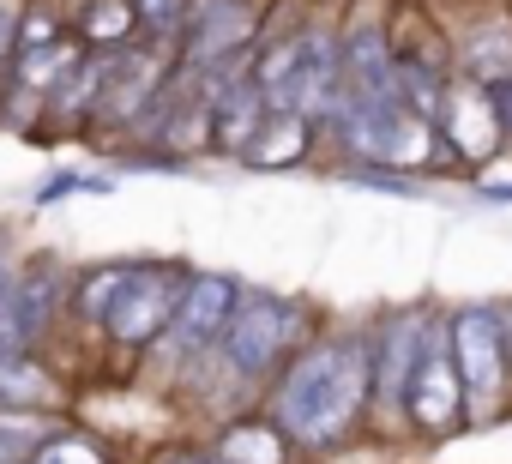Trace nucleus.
Masks as SVG:
<instances>
[{
    "label": "nucleus",
    "instance_id": "nucleus-6",
    "mask_svg": "<svg viewBox=\"0 0 512 464\" xmlns=\"http://www.w3.org/2000/svg\"><path fill=\"white\" fill-rule=\"evenodd\" d=\"M404 428L416 446H440L452 434H470V410H464V374H458V356H452V338H446V308H440V326L410 374V392H404Z\"/></svg>",
    "mask_w": 512,
    "mask_h": 464
},
{
    "label": "nucleus",
    "instance_id": "nucleus-25",
    "mask_svg": "<svg viewBox=\"0 0 512 464\" xmlns=\"http://www.w3.org/2000/svg\"><path fill=\"white\" fill-rule=\"evenodd\" d=\"M500 320H506V344H512V296H500Z\"/></svg>",
    "mask_w": 512,
    "mask_h": 464
},
{
    "label": "nucleus",
    "instance_id": "nucleus-18",
    "mask_svg": "<svg viewBox=\"0 0 512 464\" xmlns=\"http://www.w3.org/2000/svg\"><path fill=\"white\" fill-rule=\"evenodd\" d=\"M31 464H109V458L97 452V440H85V434H73V428H55L49 446H43Z\"/></svg>",
    "mask_w": 512,
    "mask_h": 464
},
{
    "label": "nucleus",
    "instance_id": "nucleus-14",
    "mask_svg": "<svg viewBox=\"0 0 512 464\" xmlns=\"http://www.w3.org/2000/svg\"><path fill=\"white\" fill-rule=\"evenodd\" d=\"M127 266H133V260H103V266H85L79 278H67V314H79L85 326H103L109 302H115L121 284H127Z\"/></svg>",
    "mask_w": 512,
    "mask_h": 464
},
{
    "label": "nucleus",
    "instance_id": "nucleus-21",
    "mask_svg": "<svg viewBox=\"0 0 512 464\" xmlns=\"http://www.w3.org/2000/svg\"><path fill=\"white\" fill-rule=\"evenodd\" d=\"M482 91H488V109H494V121H500V139H506V151H512V73L488 79Z\"/></svg>",
    "mask_w": 512,
    "mask_h": 464
},
{
    "label": "nucleus",
    "instance_id": "nucleus-3",
    "mask_svg": "<svg viewBox=\"0 0 512 464\" xmlns=\"http://www.w3.org/2000/svg\"><path fill=\"white\" fill-rule=\"evenodd\" d=\"M446 338L464 374V410H470V434L494 428L512 416V344H506V320L500 302H452L446 308Z\"/></svg>",
    "mask_w": 512,
    "mask_h": 464
},
{
    "label": "nucleus",
    "instance_id": "nucleus-20",
    "mask_svg": "<svg viewBox=\"0 0 512 464\" xmlns=\"http://www.w3.org/2000/svg\"><path fill=\"white\" fill-rule=\"evenodd\" d=\"M73 193H109V175H79V169H67V175H55L49 187H37L31 205H55V199H73Z\"/></svg>",
    "mask_w": 512,
    "mask_h": 464
},
{
    "label": "nucleus",
    "instance_id": "nucleus-24",
    "mask_svg": "<svg viewBox=\"0 0 512 464\" xmlns=\"http://www.w3.org/2000/svg\"><path fill=\"white\" fill-rule=\"evenodd\" d=\"M13 278H19V272H13V260H7V254H0V296H7V290H13Z\"/></svg>",
    "mask_w": 512,
    "mask_h": 464
},
{
    "label": "nucleus",
    "instance_id": "nucleus-1",
    "mask_svg": "<svg viewBox=\"0 0 512 464\" xmlns=\"http://www.w3.org/2000/svg\"><path fill=\"white\" fill-rule=\"evenodd\" d=\"M266 416L296 440V452H338L374 416V350L368 326L314 332L266 386Z\"/></svg>",
    "mask_w": 512,
    "mask_h": 464
},
{
    "label": "nucleus",
    "instance_id": "nucleus-15",
    "mask_svg": "<svg viewBox=\"0 0 512 464\" xmlns=\"http://www.w3.org/2000/svg\"><path fill=\"white\" fill-rule=\"evenodd\" d=\"M55 422L43 410H0V464H31L49 446Z\"/></svg>",
    "mask_w": 512,
    "mask_h": 464
},
{
    "label": "nucleus",
    "instance_id": "nucleus-2",
    "mask_svg": "<svg viewBox=\"0 0 512 464\" xmlns=\"http://www.w3.org/2000/svg\"><path fill=\"white\" fill-rule=\"evenodd\" d=\"M314 314L308 302H290V296H272V290H241V308L229 320V332L217 338V362L223 374L241 386V392H266L278 380V368L314 338Z\"/></svg>",
    "mask_w": 512,
    "mask_h": 464
},
{
    "label": "nucleus",
    "instance_id": "nucleus-22",
    "mask_svg": "<svg viewBox=\"0 0 512 464\" xmlns=\"http://www.w3.org/2000/svg\"><path fill=\"white\" fill-rule=\"evenodd\" d=\"M470 193H476L482 205H512V181H506V175H476Z\"/></svg>",
    "mask_w": 512,
    "mask_h": 464
},
{
    "label": "nucleus",
    "instance_id": "nucleus-13",
    "mask_svg": "<svg viewBox=\"0 0 512 464\" xmlns=\"http://www.w3.org/2000/svg\"><path fill=\"white\" fill-rule=\"evenodd\" d=\"M61 380L31 356H7L0 362V410H61Z\"/></svg>",
    "mask_w": 512,
    "mask_h": 464
},
{
    "label": "nucleus",
    "instance_id": "nucleus-16",
    "mask_svg": "<svg viewBox=\"0 0 512 464\" xmlns=\"http://www.w3.org/2000/svg\"><path fill=\"white\" fill-rule=\"evenodd\" d=\"M133 13H139V37L181 49V31H187L193 0H133Z\"/></svg>",
    "mask_w": 512,
    "mask_h": 464
},
{
    "label": "nucleus",
    "instance_id": "nucleus-9",
    "mask_svg": "<svg viewBox=\"0 0 512 464\" xmlns=\"http://www.w3.org/2000/svg\"><path fill=\"white\" fill-rule=\"evenodd\" d=\"M235 308H241V284L229 272H187V290H181V308H175V326H169L163 350L181 368L199 362V356H211L217 338L229 332Z\"/></svg>",
    "mask_w": 512,
    "mask_h": 464
},
{
    "label": "nucleus",
    "instance_id": "nucleus-19",
    "mask_svg": "<svg viewBox=\"0 0 512 464\" xmlns=\"http://www.w3.org/2000/svg\"><path fill=\"white\" fill-rule=\"evenodd\" d=\"M25 7H31V0H0V103H7V79H13V55H19Z\"/></svg>",
    "mask_w": 512,
    "mask_h": 464
},
{
    "label": "nucleus",
    "instance_id": "nucleus-8",
    "mask_svg": "<svg viewBox=\"0 0 512 464\" xmlns=\"http://www.w3.org/2000/svg\"><path fill=\"white\" fill-rule=\"evenodd\" d=\"M344 103H404L392 73V7L356 0L344 13Z\"/></svg>",
    "mask_w": 512,
    "mask_h": 464
},
{
    "label": "nucleus",
    "instance_id": "nucleus-4",
    "mask_svg": "<svg viewBox=\"0 0 512 464\" xmlns=\"http://www.w3.org/2000/svg\"><path fill=\"white\" fill-rule=\"evenodd\" d=\"M434 326H440V302H404V308H380L368 320V350H374V416H368V428L410 440L404 392H410V374H416Z\"/></svg>",
    "mask_w": 512,
    "mask_h": 464
},
{
    "label": "nucleus",
    "instance_id": "nucleus-7",
    "mask_svg": "<svg viewBox=\"0 0 512 464\" xmlns=\"http://www.w3.org/2000/svg\"><path fill=\"white\" fill-rule=\"evenodd\" d=\"M266 0H193L187 13V31H181V49H175V67L187 79L235 61V55H253L266 37Z\"/></svg>",
    "mask_w": 512,
    "mask_h": 464
},
{
    "label": "nucleus",
    "instance_id": "nucleus-5",
    "mask_svg": "<svg viewBox=\"0 0 512 464\" xmlns=\"http://www.w3.org/2000/svg\"><path fill=\"white\" fill-rule=\"evenodd\" d=\"M187 272H193V266H181V260H133V266H127V284H121V296L109 302V314H103L97 332H103L115 350H151V344H163L169 326H175Z\"/></svg>",
    "mask_w": 512,
    "mask_h": 464
},
{
    "label": "nucleus",
    "instance_id": "nucleus-12",
    "mask_svg": "<svg viewBox=\"0 0 512 464\" xmlns=\"http://www.w3.org/2000/svg\"><path fill=\"white\" fill-rule=\"evenodd\" d=\"M67 19H73V37L85 49H127L139 37L133 0H79V7H67Z\"/></svg>",
    "mask_w": 512,
    "mask_h": 464
},
{
    "label": "nucleus",
    "instance_id": "nucleus-23",
    "mask_svg": "<svg viewBox=\"0 0 512 464\" xmlns=\"http://www.w3.org/2000/svg\"><path fill=\"white\" fill-rule=\"evenodd\" d=\"M163 464H217V452H211V446H205V452H169Z\"/></svg>",
    "mask_w": 512,
    "mask_h": 464
},
{
    "label": "nucleus",
    "instance_id": "nucleus-10",
    "mask_svg": "<svg viewBox=\"0 0 512 464\" xmlns=\"http://www.w3.org/2000/svg\"><path fill=\"white\" fill-rule=\"evenodd\" d=\"M326 145V133L308 121V115H290V109H272V121L260 127V139L247 145V169H296V163H308L314 151Z\"/></svg>",
    "mask_w": 512,
    "mask_h": 464
},
{
    "label": "nucleus",
    "instance_id": "nucleus-17",
    "mask_svg": "<svg viewBox=\"0 0 512 464\" xmlns=\"http://www.w3.org/2000/svg\"><path fill=\"white\" fill-rule=\"evenodd\" d=\"M344 181H350V187H374V193H392V199H422V193H428V175H410V169H386V163H344Z\"/></svg>",
    "mask_w": 512,
    "mask_h": 464
},
{
    "label": "nucleus",
    "instance_id": "nucleus-11",
    "mask_svg": "<svg viewBox=\"0 0 512 464\" xmlns=\"http://www.w3.org/2000/svg\"><path fill=\"white\" fill-rule=\"evenodd\" d=\"M211 452H217V464H290L296 440L272 416H235V422L217 428Z\"/></svg>",
    "mask_w": 512,
    "mask_h": 464
}]
</instances>
